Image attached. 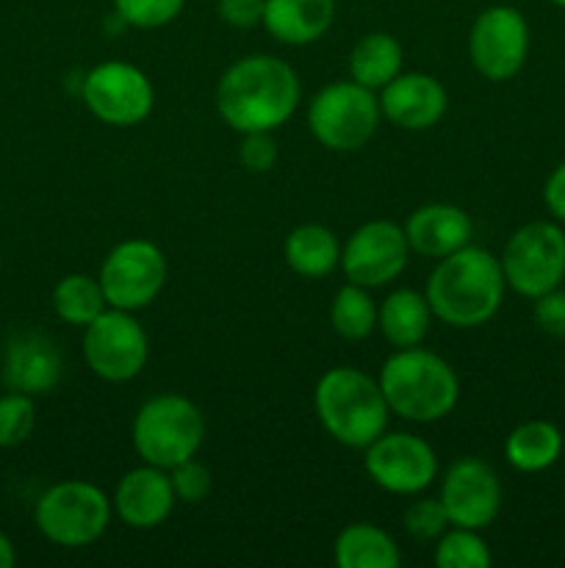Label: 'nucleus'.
<instances>
[{
	"label": "nucleus",
	"mask_w": 565,
	"mask_h": 568,
	"mask_svg": "<svg viewBox=\"0 0 565 568\" xmlns=\"http://www.w3.org/2000/svg\"><path fill=\"white\" fill-rule=\"evenodd\" d=\"M402 525L410 538L424 544L438 541L452 527L449 525L446 510H443V503L438 497H421L415 503H410L408 510H404Z\"/></svg>",
	"instance_id": "nucleus-31"
},
{
	"label": "nucleus",
	"mask_w": 565,
	"mask_h": 568,
	"mask_svg": "<svg viewBox=\"0 0 565 568\" xmlns=\"http://www.w3.org/2000/svg\"><path fill=\"white\" fill-rule=\"evenodd\" d=\"M410 253L421 258L441 261L471 244V216L460 205L452 203H427L415 209L404 222Z\"/></svg>",
	"instance_id": "nucleus-19"
},
{
	"label": "nucleus",
	"mask_w": 565,
	"mask_h": 568,
	"mask_svg": "<svg viewBox=\"0 0 565 568\" xmlns=\"http://www.w3.org/2000/svg\"><path fill=\"white\" fill-rule=\"evenodd\" d=\"M111 514L114 505L103 488L89 480H61L37 499L33 521L55 547L81 549L109 530Z\"/></svg>",
	"instance_id": "nucleus-7"
},
{
	"label": "nucleus",
	"mask_w": 565,
	"mask_h": 568,
	"mask_svg": "<svg viewBox=\"0 0 565 568\" xmlns=\"http://www.w3.org/2000/svg\"><path fill=\"white\" fill-rule=\"evenodd\" d=\"M186 0H114V14L122 26L155 31L181 17Z\"/></svg>",
	"instance_id": "nucleus-30"
},
{
	"label": "nucleus",
	"mask_w": 565,
	"mask_h": 568,
	"mask_svg": "<svg viewBox=\"0 0 565 568\" xmlns=\"http://www.w3.org/2000/svg\"><path fill=\"white\" fill-rule=\"evenodd\" d=\"M543 203H546L548 214L565 225V161L552 170V175L546 178V186H543Z\"/></svg>",
	"instance_id": "nucleus-36"
},
{
	"label": "nucleus",
	"mask_w": 565,
	"mask_h": 568,
	"mask_svg": "<svg viewBox=\"0 0 565 568\" xmlns=\"http://www.w3.org/2000/svg\"><path fill=\"white\" fill-rule=\"evenodd\" d=\"M50 303H53L55 316L72 327L92 325L109 308V300H105L103 286H100V277L83 275V272H70V275L61 277L53 286Z\"/></svg>",
	"instance_id": "nucleus-26"
},
{
	"label": "nucleus",
	"mask_w": 565,
	"mask_h": 568,
	"mask_svg": "<svg viewBox=\"0 0 565 568\" xmlns=\"http://www.w3.org/2000/svg\"><path fill=\"white\" fill-rule=\"evenodd\" d=\"M111 505L114 514L133 530H155L170 519L177 505L170 471L150 464L125 471L116 483Z\"/></svg>",
	"instance_id": "nucleus-17"
},
{
	"label": "nucleus",
	"mask_w": 565,
	"mask_h": 568,
	"mask_svg": "<svg viewBox=\"0 0 565 568\" xmlns=\"http://www.w3.org/2000/svg\"><path fill=\"white\" fill-rule=\"evenodd\" d=\"M530 55V22L513 6H487L469 31V59L482 78L504 83L518 75Z\"/></svg>",
	"instance_id": "nucleus-12"
},
{
	"label": "nucleus",
	"mask_w": 565,
	"mask_h": 568,
	"mask_svg": "<svg viewBox=\"0 0 565 568\" xmlns=\"http://www.w3.org/2000/svg\"><path fill=\"white\" fill-rule=\"evenodd\" d=\"M382 109L374 89L358 81H336L321 87L308 103V128L321 148L332 153H355L374 139Z\"/></svg>",
	"instance_id": "nucleus-6"
},
{
	"label": "nucleus",
	"mask_w": 565,
	"mask_h": 568,
	"mask_svg": "<svg viewBox=\"0 0 565 568\" xmlns=\"http://www.w3.org/2000/svg\"><path fill=\"white\" fill-rule=\"evenodd\" d=\"M410 258L404 227L391 220L363 222L341 247V270L349 283L382 288L397 281Z\"/></svg>",
	"instance_id": "nucleus-14"
},
{
	"label": "nucleus",
	"mask_w": 565,
	"mask_h": 568,
	"mask_svg": "<svg viewBox=\"0 0 565 568\" xmlns=\"http://www.w3.org/2000/svg\"><path fill=\"white\" fill-rule=\"evenodd\" d=\"M548 3H554L557 9H565V0H548Z\"/></svg>",
	"instance_id": "nucleus-38"
},
{
	"label": "nucleus",
	"mask_w": 565,
	"mask_h": 568,
	"mask_svg": "<svg viewBox=\"0 0 565 568\" xmlns=\"http://www.w3.org/2000/svg\"><path fill=\"white\" fill-rule=\"evenodd\" d=\"M14 564H17L14 544H11V538L0 530V568H11Z\"/></svg>",
	"instance_id": "nucleus-37"
},
{
	"label": "nucleus",
	"mask_w": 565,
	"mask_h": 568,
	"mask_svg": "<svg viewBox=\"0 0 565 568\" xmlns=\"http://www.w3.org/2000/svg\"><path fill=\"white\" fill-rule=\"evenodd\" d=\"M443 510L452 527L485 530L502 510V483L491 464L480 458H458L441 480Z\"/></svg>",
	"instance_id": "nucleus-15"
},
{
	"label": "nucleus",
	"mask_w": 565,
	"mask_h": 568,
	"mask_svg": "<svg viewBox=\"0 0 565 568\" xmlns=\"http://www.w3.org/2000/svg\"><path fill=\"white\" fill-rule=\"evenodd\" d=\"M493 564L491 547L480 530L469 527H449L435 547L438 568H487Z\"/></svg>",
	"instance_id": "nucleus-28"
},
{
	"label": "nucleus",
	"mask_w": 565,
	"mask_h": 568,
	"mask_svg": "<svg viewBox=\"0 0 565 568\" xmlns=\"http://www.w3.org/2000/svg\"><path fill=\"white\" fill-rule=\"evenodd\" d=\"M380 109L382 116L402 131H430L446 114L449 94L443 83L427 72H399L380 89Z\"/></svg>",
	"instance_id": "nucleus-18"
},
{
	"label": "nucleus",
	"mask_w": 565,
	"mask_h": 568,
	"mask_svg": "<svg viewBox=\"0 0 565 568\" xmlns=\"http://www.w3.org/2000/svg\"><path fill=\"white\" fill-rule=\"evenodd\" d=\"M502 261L485 247L465 244L458 253L446 255L427 277V303L432 314L449 327L474 331L487 325L504 303Z\"/></svg>",
	"instance_id": "nucleus-2"
},
{
	"label": "nucleus",
	"mask_w": 565,
	"mask_h": 568,
	"mask_svg": "<svg viewBox=\"0 0 565 568\" xmlns=\"http://www.w3.org/2000/svg\"><path fill=\"white\" fill-rule=\"evenodd\" d=\"M282 258H286L288 270L297 272L299 277L316 281V277H327L336 266H341V244L327 225L305 222L286 236Z\"/></svg>",
	"instance_id": "nucleus-22"
},
{
	"label": "nucleus",
	"mask_w": 565,
	"mask_h": 568,
	"mask_svg": "<svg viewBox=\"0 0 565 568\" xmlns=\"http://www.w3.org/2000/svg\"><path fill=\"white\" fill-rule=\"evenodd\" d=\"M166 275H170V266L158 244L150 239H125L105 255L97 277L109 308L136 314L158 300Z\"/></svg>",
	"instance_id": "nucleus-9"
},
{
	"label": "nucleus",
	"mask_w": 565,
	"mask_h": 568,
	"mask_svg": "<svg viewBox=\"0 0 565 568\" xmlns=\"http://www.w3.org/2000/svg\"><path fill=\"white\" fill-rule=\"evenodd\" d=\"M172 488H175L177 503L186 505H199L208 499V494L214 491V475L205 464H199L197 455L183 464H177L175 469H170Z\"/></svg>",
	"instance_id": "nucleus-32"
},
{
	"label": "nucleus",
	"mask_w": 565,
	"mask_h": 568,
	"mask_svg": "<svg viewBox=\"0 0 565 568\" xmlns=\"http://www.w3.org/2000/svg\"><path fill=\"white\" fill-rule=\"evenodd\" d=\"M314 410L327 436L349 449L369 447L391 419L380 381L358 366L327 369L314 388Z\"/></svg>",
	"instance_id": "nucleus-4"
},
{
	"label": "nucleus",
	"mask_w": 565,
	"mask_h": 568,
	"mask_svg": "<svg viewBox=\"0 0 565 568\" xmlns=\"http://www.w3.org/2000/svg\"><path fill=\"white\" fill-rule=\"evenodd\" d=\"M432 316L435 314L427 303V294L415 288H393L377 305V327L393 349L419 347L430 333Z\"/></svg>",
	"instance_id": "nucleus-21"
},
{
	"label": "nucleus",
	"mask_w": 565,
	"mask_h": 568,
	"mask_svg": "<svg viewBox=\"0 0 565 568\" xmlns=\"http://www.w3.org/2000/svg\"><path fill=\"white\" fill-rule=\"evenodd\" d=\"M83 361L105 383H127L150 361V338L131 311L105 308L83 327Z\"/></svg>",
	"instance_id": "nucleus-10"
},
{
	"label": "nucleus",
	"mask_w": 565,
	"mask_h": 568,
	"mask_svg": "<svg viewBox=\"0 0 565 568\" xmlns=\"http://www.w3.org/2000/svg\"><path fill=\"white\" fill-rule=\"evenodd\" d=\"M264 6L266 0H219L216 14L225 26L236 28V31H249L264 22Z\"/></svg>",
	"instance_id": "nucleus-35"
},
{
	"label": "nucleus",
	"mask_w": 565,
	"mask_h": 568,
	"mask_svg": "<svg viewBox=\"0 0 565 568\" xmlns=\"http://www.w3.org/2000/svg\"><path fill=\"white\" fill-rule=\"evenodd\" d=\"M535 325L554 338H565V288L557 286L552 292L535 297Z\"/></svg>",
	"instance_id": "nucleus-34"
},
{
	"label": "nucleus",
	"mask_w": 565,
	"mask_h": 568,
	"mask_svg": "<svg viewBox=\"0 0 565 568\" xmlns=\"http://www.w3.org/2000/svg\"><path fill=\"white\" fill-rule=\"evenodd\" d=\"M330 325L347 342H363L377 327V303L371 288L347 283L336 292L330 305Z\"/></svg>",
	"instance_id": "nucleus-27"
},
{
	"label": "nucleus",
	"mask_w": 565,
	"mask_h": 568,
	"mask_svg": "<svg viewBox=\"0 0 565 568\" xmlns=\"http://www.w3.org/2000/svg\"><path fill=\"white\" fill-rule=\"evenodd\" d=\"M0 266H3V255H0Z\"/></svg>",
	"instance_id": "nucleus-39"
},
{
	"label": "nucleus",
	"mask_w": 565,
	"mask_h": 568,
	"mask_svg": "<svg viewBox=\"0 0 565 568\" xmlns=\"http://www.w3.org/2000/svg\"><path fill=\"white\" fill-rule=\"evenodd\" d=\"M402 44L393 33L386 31H371L355 42L352 53H349V75L352 81L363 83L366 89L380 92L386 83L402 72Z\"/></svg>",
	"instance_id": "nucleus-25"
},
{
	"label": "nucleus",
	"mask_w": 565,
	"mask_h": 568,
	"mask_svg": "<svg viewBox=\"0 0 565 568\" xmlns=\"http://www.w3.org/2000/svg\"><path fill=\"white\" fill-rule=\"evenodd\" d=\"M336 22V0H266L264 22L275 42L305 48L319 42Z\"/></svg>",
	"instance_id": "nucleus-20"
},
{
	"label": "nucleus",
	"mask_w": 565,
	"mask_h": 568,
	"mask_svg": "<svg viewBox=\"0 0 565 568\" xmlns=\"http://www.w3.org/2000/svg\"><path fill=\"white\" fill-rule=\"evenodd\" d=\"M83 105L94 120L111 128H133L153 114V81L127 61H103L81 81Z\"/></svg>",
	"instance_id": "nucleus-11"
},
{
	"label": "nucleus",
	"mask_w": 565,
	"mask_h": 568,
	"mask_svg": "<svg viewBox=\"0 0 565 568\" xmlns=\"http://www.w3.org/2000/svg\"><path fill=\"white\" fill-rule=\"evenodd\" d=\"M64 375V358L50 336L37 331L17 333L9 338L3 349V386L9 392L28 394V397H44L53 392Z\"/></svg>",
	"instance_id": "nucleus-16"
},
{
	"label": "nucleus",
	"mask_w": 565,
	"mask_h": 568,
	"mask_svg": "<svg viewBox=\"0 0 565 568\" xmlns=\"http://www.w3.org/2000/svg\"><path fill=\"white\" fill-rule=\"evenodd\" d=\"M332 558L338 568H399L402 564V552L391 532L369 521L343 527L332 544Z\"/></svg>",
	"instance_id": "nucleus-23"
},
{
	"label": "nucleus",
	"mask_w": 565,
	"mask_h": 568,
	"mask_svg": "<svg viewBox=\"0 0 565 568\" xmlns=\"http://www.w3.org/2000/svg\"><path fill=\"white\" fill-rule=\"evenodd\" d=\"M302 87L288 61L253 53L233 61L216 83V111L236 133H275L299 109Z\"/></svg>",
	"instance_id": "nucleus-1"
},
{
	"label": "nucleus",
	"mask_w": 565,
	"mask_h": 568,
	"mask_svg": "<svg viewBox=\"0 0 565 568\" xmlns=\"http://www.w3.org/2000/svg\"><path fill=\"white\" fill-rule=\"evenodd\" d=\"M382 394L393 416L413 425L441 422L458 408L460 377L446 358L419 347L393 349L382 364Z\"/></svg>",
	"instance_id": "nucleus-3"
},
{
	"label": "nucleus",
	"mask_w": 565,
	"mask_h": 568,
	"mask_svg": "<svg viewBox=\"0 0 565 568\" xmlns=\"http://www.w3.org/2000/svg\"><path fill=\"white\" fill-rule=\"evenodd\" d=\"M563 433L554 422L530 419L504 438V458L515 471L537 475L552 469L563 455Z\"/></svg>",
	"instance_id": "nucleus-24"
},
{
	"label": "nucleus",
	"mask_w": 565,
	"mask_h": 568,
	"mask_svg": "<svg viewBox=\"0 0 565 568\" xmlns=\"http://www.w3.org/2000/svg\"><path fill=\"white\" fill-rule=\"evenodd\" d=\"M131 438L142 464L170 471L199 453L205 442V419L183 394H155L133 416Z\"/></svg>",
	"instance_id": "nucleus-5"
},
{
	"label": "nucleus",
	"mask_w": 565,
	"mask_h": 568,
	"mask_svg": "<svg viewBox=\"0 0 565 568\" xmlns=\"http://www.w3.org/2000/svg\"><path fill=\"white\" fill-rule=\"evenodd\" d=\"M37 427L33 397L20 392L0 394V449H14L31 438Z\"/></svg>",
	"instance_id": "nucleus-29"
},
{
	"label": "nucleus",
	"mask_w": 565,
	"mask_h": 568,
	"mask_svg": "<svg viewBox=\"0 0 565 568\" xmlns=\"http://www.w3.org/2000/svg\"><path fill=\"white\" fill-rule=\"evenodd\" d=\"M502 272L507 286L535 300L565 281V231L557 220H535L521 225L502 250Z\"/></svg>",
	"instance_id": "nucleus-8"
},
{
	"label": "nucleus",
	"mask_w": 565,
	"mask_h": 568,
	"mask_svg": "<svg viewBox=\"0 0 565 568\" xmlns=\"http://www.w3.org/2000/svg\"><path fill=\"white\" fill-rule=\"evenodd\" d=\"M363 469L377 488L397 497H415L438 477V455L413 433H382L363 449Z\"/></svg>",
	"instance_id": "nucleus-13"
},
{
	"label": "nucleus",
	"mask_w": 565,
	"mask_h": 568,
	"mask_svg": "<svg viewBox=\"0 0 565 568\" xmlns=\"http://www.w3.org/2000/svg\"><path fill=\"white\" fill-rule=\"evenodd\" d=\"M277 159V142L271 133L255 131V133H242V144H238V161L247 172L253 175H264V172L275 170Z\"/></svg>",
	"instance_id": "nucleus-33"
}]
</instances>
